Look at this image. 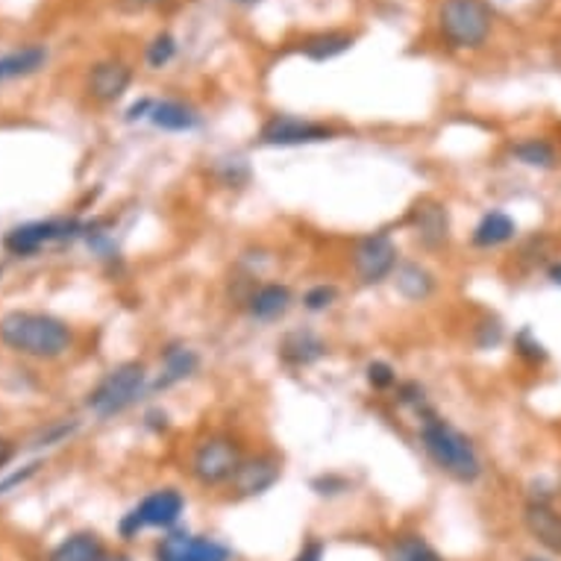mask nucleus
I'll return each mask as SVG.
<instances>
[{
	"instance_id": "obj_1",
	"label": "nucleus",
	"mask_w": 561,
	"mask_h": 561,
	"mask_svg": "<svg viewBox=\"0 0 561 561\" xmlns=\"http://www.w3.org/2000/svg\"><path fill=\"white\" fill-rule=\"evenodd\" d=\"M0 341L24 359L56 362L75 347V330L56 314L15 309L0 318Z\"/></svg>"
},
{
	"instance_id": "obj_2",
	"label": "nucleus",
	"mask_w": 561,
	"mask_h": 561,
	"mask_svg": "<svg viewBox=\"0 0 561 561\" xmlns=\"http://www.w3.org/2000/svg\"><path fill=\"white\" fill-rule=\"evenodd\" d=\"M417 438L435 468L459 485H473L482 477V456L477 444L433 409L417 414Z\"/></svg>"
},
{
	"instance_id": "obj_3",
	"label": "nucleus",
	"mask_w": 561,
	"mask_h": 561,
	"mask_svg": "<svg viewBox=\"0 0 561 561\" xmlns=\"http://www.w3.org/2000/svg\"><path fill=\"white\" fill-rule=\"evenodd\" d=\"M244 444L239 435L232 433H209L194 444L185 461L188 479L203 491L227 488L230 479L236 477L241 459H244Z\"/></svg>"
},
{
	"instance_id": "obj_4",
	"label": "nucleus",
	"mask_w": 561,
	"mask_h": 561,
	"mask_svg": "<svg viewBox=\"0 0 561 561\" xmlns=\"http://www.w3.org/2000/svg\"><path fill=\"white\" fill-rule=\"evenodd\" d=\"M150 370L145 362H121L112 370H106L101 382L89 391L85 405L94 417L110 421L115 414H124L127 409L141 400L150 391Z\"/></svg>"
},
{
	"instance_id": "obj_5",
	"label": "nucleus",
	"mask_w": 561,
	"mask_h": 561,
	"mask_svg": "<svg viewBox=\"0 0 561 561\" xmlns=\"http://www.w3.org/2000/svg\"><path fill=\"white\" fill-rule=\"evenodd\" d=\"M185 508H188V500H185L180 488H153V491H148L145 497L138 500L136 506L129 508L127 515L121 517V538L124 541H136L138 535L148 533V529H153V533H171L185 517Z\"/></svg>"
},
{
	"instance_id": "obj_6",
	"label": "nucleus",
	"mask_w": 561,
	"mask_h": 561,
	"mask_svg": "<svg viewBox=\"0 0 561 561\" xmlns=\"http://www.w3.org/2000/svg\"><path fill=\"white\" fill-rule=\"evenodd\" d=\"M435 21L447 45L456 50H477L494 30V10L485 0H442Z\"/></svg>"
},
{
	"instance_id": "obj_7",
	"label": "nucleus",
	"mask_w": 561,
	"mask_h": 561,
	"mask_svg": "<svg viewBox=\"0 0 561 561\" xmlns=\"http://www.w3.org/2000/svg\"><path fill=\"white\" fill-rule=\"evenodd\" d=\"M397 265H400V250L391 232H368L356 239L350 250V267L359 286H382L394 276Z\"/></svg>"
},
{
	"instance_id": "obj_8",
	"label": "nucleus",
	"mask_w": 561,
	"mask_h": 561,
	"mask_svg": "<svg viewBox=\"0 0 561 561\" xmlns=\"http://www.w3.org/2000/svg\"><path fill=\"white\" fill-rule=\"evenodd\" d=\"M153 561H236V550L215 535L192 533L176 526L153 543Z\"/></svg>"
},
{
	"instance_id": "obj_9",
	"label": "nucleus",
	"mask_w": 561,
	"mask_h": 561,
	"mask_svg": "<svg viewBox=\"0 0 561 561\" xmlns=\"http://www.w3.org/2000/svg\"><path fill=\"white\" fill-rule=\"evenodd\" d=\"M279 479H283V459L274 450L248 453L241 459L236 477L230 479L227 494L232 500H256L267 494Z\"/></svg>"
},
{
	"instance_id": "obj_10",
	"label": "nucleus",
	"mask_w": 561,
	"mask_h": 561,
	"mask_svg": "<svg viewBox=\"0 0 561 561\" xmlns=\"http://www.w3.org/2000/svg\"><path fill=\"white\" fill-rule=\"evenodd\" d=\"M332 138H335L332 127L297 118V115H271L259 129L262 148H306V145H323Z\"/></svg>"
},
{
	"instance_id": "obj_11",
	"label": "nucleus",
	"mask_w": 561,
	"mask_h": 561,
	"mask_svg": "<svg viewBox=\"0 0 561 561\" xmlns=\"http://www.w3.org/2000/svg\"><path fill=\"white\" fill-rule=\"evenodd\" d=\"M85 230H89V224L68 221V218H62V221H30L7 232L3 248L10 250L12 256H33V253H38L47 244H54V241L85 236Z\"/></svg>"
},
{
	"instance_id": "obj_12",
	"label": "nucleus",
	"mask_w": 561,
	"mask_h": 561,
	"mask_svg": "<svg viewBox=\"0 0 561 561\" xmlns=\"http://www.w3.org/2000/svg\"><path fill=\"white\" fill-rule=\"evenodd\" d=\"M405 227L412 232V239L430 253L450 244V209L435 197H424V201L414 203L412 213L405 218Z\"/></svg>"
},
{
	"instance_id": "obj_13",
	"label": "nucleus",
	"mask_w": 561,
	"mask_h": 561,
	"mask_svg": "<svg viewBox=\"0 0 561 561\" xmlns=\"http://www.w3.org/2000/svg\"><path fill=\"white\" fill-rule=\"evenodd\" d=\"M526 535L541 547L547 556L561 559V508L552 497H529L520 512Z\"/></svg>"
},
{
	"instance_id": "obj_14",
	"label": "nucleus",
	"mask_w": 561,
	"mask_h": 561,
	"mask_svg": "<svg viewBox=\"0 0 561 561\" xmlns=\"http://www.w3.org/2000/svg\"><path fill=\"white\" fill-rule=\"evenodd\" d=\"M330 353L327 341L312 330H291L283 335L279 347H276V356L288 368H312L318 362Z\"/></svg>"
},
{
	"instance_id": "obj_15",
	"label": "nucleus",
	"mask_w": 561,
	"mask_h": 561,
	"mask_svg": "<svg viewBox=\"0 0 561 561\" xmlns=\"http://www.w3.org/2000/svg\"><path fill=\"white\" fill-rule=\"evenodd\" d=\"M129 83H133V68L121 59H103L89 71V94L98 103L121 101Z\"/></svg>"
},
{
	"instance_id": "obj_16",
	"label": "nucleus",
	"mask_w": 561,
	"mask_h": 561,
	"mask_svg": "<svg viewBox=\"0 0 561 561\" xmlns=\"http://www.w3.org/2000/svg\"><path fill=\"white\" fill-rule=\"evenodd\" d=\"M197 368H201L197 350H192L188 344H168L162 350V368H159V377L150 382V391H168V388L180 386L185 379H192Z\"/></svg>"
},
{
	"instance_id": "obj_17",
	"label": "nucleus",
	"mask_w": 561,
	"mask_h": 561,
	"mask_svg": "<svg viewBox=\"0 0 561 561\" xmlns=\"http://www.w3.org/2000/svg\"><path fill=\"white\" fill-rule=\"evenodd\" d=\"M295 295L286 283H262L248 295V314L259 323L279 321L291 309Z\"/></svg>"
},
{
	"instance_id": "obj_18",
	"label": "nucleus",
	"mask_w": 561,
	"mask_h": 561,
	"mask_svg": "<svg viewBox=\"0 0 561 561\" xmlns=\"http://www.w3.org/2000/svg\"><path fill=\"white\" fill-rule=\"evenodd\" d=\"M391 283H394L397 295L409 300V304H426L438 291V279L421 262H400L394 276H391Z\"/></svg>"
},
{
	"instance_id": "obj_19",
	"label": "nucleus",
	"mask_w": 561,
	"mask_h": 561,
	"mask_svg": "<svg viewBox=\"0 0 561 561\" xmlns=\"http://www.w3.org/2000/svg\"><path fill=\"white\" fill-rule=\"evenodd\" d=\"M386 561H447L444 552L435 547L424 533L403 529L394 533L386 543Z\"/></svg>"
},
{
	"instance_id": "obj_20",
	"label": "nucleus",
	"mask_w": 561,
	"mask_h": 561,
	"mask_svg": "<svg viewBox=\"0 0 561 561\" xmlns=\"http://www.w3.org/2000/svg\"><path fill=\"white\" fill-rule=\"evenodd\" d=\"M517 221L503 209H491L477 221L473 232H470V244L479 250H497L508 241H515Z\"/></svg>"
},
{
	"instance_id": "obj_21",
	"label": "nucleus",
	"mask_w": 561,
	"mask_h": 561,
	"mask_svg": "<svg viewBox=\"0 0 561 561\" xmlns=\"http://www.w3.org/2000/svg\"><path fill=\"white\" fill-rule=\"evenodd\" d=\"M106 559V543L98 533H71L56 543L47 561H103Z\"/></svg>"
},
{
	"instance_id": "obj_22",
	"label": "nucleus",
	"mask_w": 561,
	"mask_h": 561,
	"mask_svg": "<svg viewBox=\"0 0 561 561\" xmlns=\"http://www.w3.org/2000/svg\"><path fill=\"white\" fill-rule=\"evenodd\" d=\"M148 121L162 133H192L201 127V115L180 101H153Z\"/></svg>"
},
{
	"instance_id": "obj_23",
	"label": "nucleus",
	"mask_w": 561,
	"mask_h": 561,
	"mask_svg": "<svg viewBox=\"0 0 561 561\" xmlns=\"http://www.w3.org/2000/svg\"><path fill=\"white\" fill-rule=\"evenodd\" d=\"M512 157L526 168H538V171H552L559 165V150L550 138H524L512 145Z\"/></svg>"
},
{
	"instance_id": "obj_24",
	"label": "nucleus",
	"mask_w": 561,
	"mask_h": 561,
	"mask_svg": "<svg viewBox=\"0 0 561 561\" xmlns=\"http://www.w3.org/2000/svg\"><path fill=\"white\" fill-rule=\"evenodd\" d=\"M47 62L45 47H21L15 54L0 56V83L3 80H19V77L36 75L38 68Z\"/></svg>"
},
{
	"instance_id": "obj_25",
	"label": "nucleus",
	"mask_w": 561,
	"mask_h": 561,
	"mask_svg": "<svg viewBox=\"0 0 561 561\" xmlns=\"http://www.w3.org/2000/svg\"><path fill=\"white\" fill-rule=\"evenodd\" d=\"M356 38L350 33H318V36L306 38L304 56H309L312 62H330L335 56L347 54Z\"/></svg>"
},
{
	"instance_id": "obj_26",
	"label": "nucleus",
	"mask_w": 561,
	"mask_h": 561,
	"mask_svg": "<svg viewBox=\"0 0 561 561\" xmlns=\"http://www.w3.org/2000/svg\"><path fill=\"white\" fill-rule=\"evenodd\" d=\"M176 56V38L171 33H157V36L150 38L148 50H145V62L159 71V68H165V65L174 62Z\"/></svg>"
},
{
	"instance_id": "obj_27",
	"label": "nucleus",
	"mask_w": 561,
	"mask_h": 561,
	"mask_svg": "<svg viewBox=\"0 0 561 561\" xmlns=\"http://www.w3.org/2000/svg\"><path fill=\"white\" fill-rule=\"evenodd\" d=\"M515 353L526 362V365H543V362H547V356H550V353H547V347H543L541 341H538V335H535L529 327L515 335Z\"/></svg>"
},
{
	"instance_id": "obj_28",
	"label": "nucleus",
	"mask_w": 561,
	"mask_h": 561,
	"mask_svg": "<svg viewBox=\"0 0 561 561\" xmlns=\"http://www.w3.org/2000/svg\"><path fill=\"white\" fill-rule=\"evenodd\" d=\"M335 300H339V288L330 286V283H318V286L306 288L304 295V309L306 312H327V309H332L335 306Z\"/></svg>"
},
{
	"instance_id": "obj_29",
	"label": "nucleus",
	"mask_w": 561,
	"mask_h": 561,
	"mask_svg": "<svg viewBox=\"0 0 561 561\" xmlns=\"http://www.w3.org/2000/svg\"><path fill=\"white\" fill-rule=\"evenodd\" d=\"M365 379H368V386L374 391H391L397 388V370L394 365H388L382 359L368 362V368H365Z\"/></svg>"
},
{
	"instance_id": "obj_30",
	"label": "nucleus",
	"mask_w": 561,
	"mask_h": 561,
	"mask_svg": "<svg viewBox=\"0 0 561 561\" xmlns=\"http://www.w3.org/2000/svg\"><path fill=\"white\" fill-rule=\"evenodd\" d=\"M500 341H503V323L497 321V318H482V321L473 327V344H477L479 350H491L497 347Z\"/></svg>"
},
{
	"instance_id": "obj_31",
	"label": "nucleus",
	"mask_w": 561,
	"mask_h": 561,
	"mask_svg": "<svg viewBox=\"0 0 561 561\" xmlns=\"http://www.w3.org/2000/svg\"><path fill=\"white\" fill-rule=\"evenodd\" d=\"M397 403L409 405V409H414L417 414L430 409L424 386H417V382H403V386H397Z\"/></svg>"
},
{
	"instance_id": "obj_32",
	"label": "nucleus",
	"mask_w": 561,
	"mask_h": 561,
	"mask_svg": "<svg viewBox=\"0 0 561 561\" xmlns=\"http://www.w3.org/2000/svg\"><path fill=\"white\" fill-rule=\"evenodd\" d=\"M312 491L318 497H339V494H347L350 482L339 473H323V477L312 479Z\"/></svg>"
},
{
	"instance_id": "obj_33",
	"label": "nucleus",
	"mask_w": 561,
	"mask_h": 561,
	"mask_svg": "<svg viewBox=\"0 0 561 561\" xmlns=\"http://www.w3.org/2000/svg\"><path fill=\"white\" fill-rule=\"evenodd\" d=\"M327 559V547L318 538H309V541L300 543V550L291 556V561H323Z\"/></svg>"
},
{
	"instance_id": "obj_34",
	"label": "nucleus",
	"mask_w": 561,
	"mask_h": 561,
	"mask_svg": "<svg viewBox=\"0 0 561 561\" xmlns=\"http://www.w3.org/2000/svg\"><path fill=\"white\" fill-rule=\"evenodd\" d=\"M38 468H42V465H38V461H33V465H27L24 470H19V473H12V477L3 479V482H0V494H7V491H10V488H15V485H24V482H27V479L33 477Z\"/></svg>"
},
{
	"instance_id": "obj_35",
	"label": "nucleus",
	"mask_w": 561,
	"mask_h": 561,
	"mask_svg": "<svg viewBox=\"0 0 561 561\" xmlns=\"http://www.w3.org/2000/svg\"><path fill=\"white\" fill-rule=\"evenodd\" d=\"M150 110H153V101H150V98L133 103V106H129V110H127V121H129V124H133V121H138V118H148Z\"/></svg>"
},
{
	"instance_id": "obj_36",
	"label": "nucleus",
	"mask_w": 561,
	"mask_h": 561,
	"mask_svg": "<svg viewBox=\"0 0 561 561\" xmlns=\"http://www.w3.org/2000/svg\"><path fill=\"white\" fill-rule=\"evenodd\" d=\"M12 456H15V444H12L10 438H0V470L10 465Z\"/></svg>"
},
{
	"instance_id": "obj_37",
	"label": "nucleus",
	"mask_w": 561,
	"mask_h": 561,
	"mask_svg": "<svg viewBox=\"0 0 561 561\" xmlns=\"http://www.w3.org/2000/svg\"><path fill=\"white\" fill-rule=\"evenodd\" d=\"M547 276H550L552 286H561V262H559V265H552L550 271H547Z\"/></svg>"
},
{
	"instance_id": "obj_38",
	"label": "nucleus",
	"mask_w": 561,
	"mask_h": 561,
	"mask_svg": "<svg viewBox=\"0 0 561 561\" xmlns=\"http://www.w3.org/2000/svg\"><path fill=\"white\" fill-rule=\"evenodd\" d=\"M133 7H157V3H162V0H129Z\"/></svg>"
},
{
	"instance_id": "obj_39",
	"label": "nucleus",
	"mask_w": 561,
	"mask_h": 561,
	"mask_svg": "<svg viewBox=\"0 0 561 561\" xmlns=\"http://www.w3.org/2000/svg\"><path fill=\"white\" fill-rule=\"evenodd\" d=\"M103 561H133V559H129V556H124V552H115V556H110V552H106V559Z\"/></svg>"
},
{
	"instance_id": "obj_40",
	"label": "nucleus",
	"mask_w": 561,
	"mask_h": 561,
	"mask_svg": "<svg viewBox=\"0 0 561 561\" xmlns=\"http://www.w3.org/2000/svg\"><path fill=\"white\" fill-rule=\"evenodd\" d=\"M524 561H556V559H552V556H547V552H543V556H538V552H535V556H526Z\"/></svg>"
},
{
	"instance_id": "obj_41",
	"label": "nucleus",
	"mask_w": 561,
	"mask_h": 561,
	"mask_svg": "<svg viewBox=\"0 0 561 561\" xmlns=\"http://www.w3.org/2000/svg\"><path fill=\"white\" fill-rule=\"evenodd\" d=\"M230 3H236V7H256L259 0H230Z\"/></svg>"
},
{
	"instance_id": "obj_42",
	"label": "nucleus",
	"mask_w": 561,
	"mask_h": 561,
	"mask_svg": "<svg viewBox=\"0 0 561 561\" xmlns=\"http://www.w3.org/2000/svg\"><path fill=\"white\" fill-rule=\"evenodd\" d=\"M559 497H561V473H559Z\"/></svg>"
}]
</instances>
